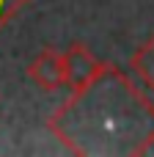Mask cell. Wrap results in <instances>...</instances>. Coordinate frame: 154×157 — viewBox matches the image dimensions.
Instances as JSON below:
<instances>
[{
  "label": "cell",
  "instance_id": "cell-1",
  "mask_svg": "<svg viewBox=\"0 0 154 157\" xmlns=\"http://www.w3.org/2000/svg\"><path fill=\"white\" fill-rule=\"evenodd\" d=\"M47 130L80 157L149 155L154 149V102L113 63L47 119Z\"/></svg>",
  "mask_w": 154,
  "mask_h": 157
},
{
  "label": "cell",
  "instance_id": "cell-2",
  "mask_svg": "<svg viewBox=\"0 0 154 157\" xmlns=\"http://www.w3.org/2000/svg\"><path fill=\"white\" fill-rule=\"evenodd\" d=\"M105 66H107V63L96 61L94 52H91L85 44H80V41L69 44L66 52H63V80H66L69 91H80V88H85L88 83H94Z\"/></svg>",
  "mask_w": 154,
  "mask_h": 157
},
{
  "label": "cell",
  "instance_id": "cell-3",
  "mask_svg": "<svg viewBox=\"0 0 154 157\" xmlns=\"http://www.w3.org/2000/svg\"><path fill=\"white\" fill-rule=\"evenodd\" d=\"M28 77L41 91H58L61 86H66V80H63V52H58L55 47H44L30 61Z\"/></svg>",
  "mask_w": 154,
  "mask_h": 157
},
{
  "label": "cell",
  "instance_id": "cell-4",
  "mask_svg": "<svg viewBox=\"0 0 154 157\" xmlns=\"http://www.w3.org/2000/svg\"><path fill=\"white\" fill-rule=\"evenodd\" d=\"M130 69L135 72V77L154 91V36H149L130 58Z\"/></svg>",
  "mask_w": 154,
  "mask_h": 157
},
{
  "label": "cell",
  "instance_id": "cell-5",
  "mask_svg": "<svg viewBox=\"0 0 154 157\" xmlns=\"http://www.w3.org/2000/svg\"><path fill=\"white\" fill-rule=\"evenodd\" d=\"M28 3H30V0H0V30L11 22Z\"/></svg>",
  "mask_w": 154,
  "mask_h": 157
}]
</instances>
